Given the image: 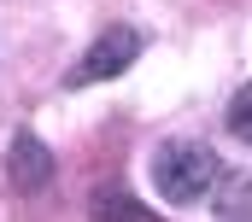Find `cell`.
I'll return each mask as SVG.
<instances>
[{
  "label": "cell",
  "instance_id": "cell-1",
  "mask_svg": "<svg viewBox=\"0 0 252 222\" xmlns=\"http://www.w3.org/2000/svg\"><path fill=\"white\" fill-rule=\"evenodd\" d=\"M217 175H223V158L205 140H164L153 152V187L170 205H199L217 187Z\"/></svg>",
  "mask_w": 252,
  "mask_h": 222
},
{
  "label": "cell",
  "instance_id": "cell-2",
  "mask_svg": "<svg viewBox=\"0 0 252 222\" xmlns=\"http://www.w3.org/2000/svg\"><path fill=\"white\" fill-rule=\"evenodd\" d=\"M135 53H141V35L129 29V24H118V29H106L88 53H82V64H76V82H106V76H118V70H129L135 64Z\"/></svg>",
  "mask_w": 252,
  "mask_h": 222
},
{
  "label": "cell",
  "instance_id": "cell-3",
  "mask_svg": "<svg viewBox=\"0 0 252 222\" xmlns=\"http://www.w3.org/2000/svg\"><path fill=\"white\" fill-rule=\"evenodd\" d=\"M6 169H12L18 193H41V187L53 181V152H47L35 135H18V140H12V152H6Z\"/></svg>",
  "mask_w": 252,
  "mask_h": 222
},
{
  "label": "cell",
  "instance_id": "cell-4",
  "mask_svg": "<svg viewBox=\"0 0 252 222\" xmlns=\"http://www.w3.org/2000/svg\"><path fill=\"white\" fill-rule=\"evenodd\" d=\"M94 217L100 222H158L153 211H141L129 193H100V199H94Z\"/></svg>",
  "mask_w": 252,
  "mask_h": 222
},
{
  "label": "cell",
  "instance_id": "cell-5",
  "mask_svg": "<svg viewBox=\"0 0 252 222\" xmlns=\"http://www.w3.org/2000/svg\"><path fill=\"white\" fill-rule=\"evenodd\" d=\"M217 222H252V181H229V193L217 205Z\"/></svg>",
  "mask_w": 252,
  "mask_h": 222
},
{
  "label": "cell",
  "instance_id": "cell-6",
  "mask_svg": "<svg viewBox=\"0 0 252 222\" xmlns=\"http://www.w3.org/2000/svg\"><path fill=\"white\" fill-rule=\"evenodd\" d=\"M223 123H229V135H235V140H247V146H252V82L235 94V100H229Z\"/></svg>",
  "mask_w": 252,
  "mask_h": 222
}]
</instances>
